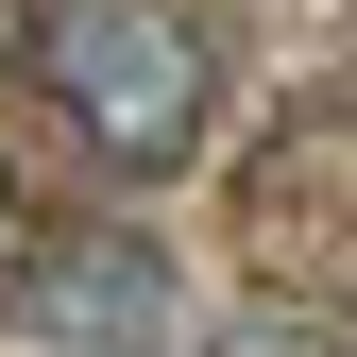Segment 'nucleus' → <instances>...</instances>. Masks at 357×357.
Listing matches in <instances>:
<instances>
[{"label": "nucleus", "instance_id": "1", "mask_svg": "<svg viewBox=\"0 0 357 357\" xmlns=\"http://www.w3.org/2000/svg\"><path fill=\"white\" fill-rule=\"evenodd\" d=\"M34 85H52L68 137L119 153V170H188L204 119H221V52H204L188 0H52V17H34Z\"/></svg>", "mask_w": 357, "mask_h": 357}, {"label": "nucleus", "instance_id": "2", "mask_svg": "<svg viewBox=\"0 0 357 357\" xmlns=\"http://www.w3.org/2000/svg\"><path fill=\"white\" fill-rule=\"evenodd\" d=\"M34 357H170L188 340V306H170V255L137 221H68V238H34L17 306H0Z\"/></svg>", "mask_w": 357, "mask_h": 357}, {"label": "nucleus", "instance_id": "3", "mask_svg": "<svg viewBox=\"0 0 357 357\" xmlns=\"http://www.w3.org/2000/svg\"><path fill=\"white\" fill-rule=\"evenodd\" d=\"M221 357H324V340H306V324H238Z\"/></svg>", "mask_w": 357, "mask_h": 357}, {"label": "nucleus", "instance_id": "4", "mask_svg": "<svg viewBox=\"0 0 357 357\" xmlns=\"http://www.w3.org/2000/svg\"><path fill=\"white\" fill-rule=\"evenodd\" d=\"M0 52H17V0H0Z\"/></svg>", "mask_w": 357, "mask_h": 357}]
</instances>
